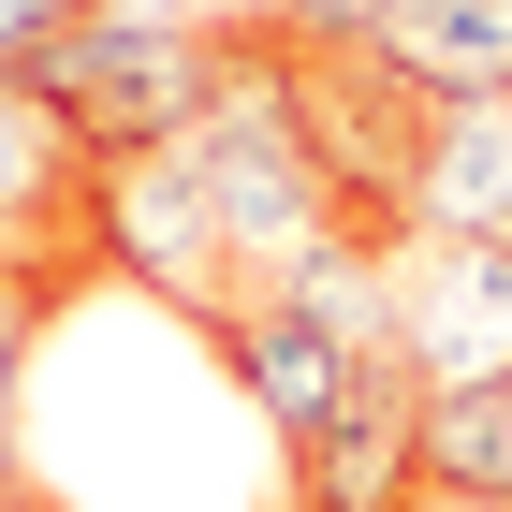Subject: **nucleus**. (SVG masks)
Returning a JSON list of instances; mask_svg holds the SVG:
<instances>
[{
    "label": "nucleus",
    "mask_w": 512,
    "mask_h": 512,
    "mask_svg": "<svg viewBox=\"0 0 512 512\" xmlns=\"http://www.w3.org/2000/svg\"><path fill=\"white\" fill-rule=\"evenodd\" d=\"M395 352L425 366V381L512 366V235H483V249H410V264H395Z\"/></svg>",
    "instance_id": "5"
},
{
    "label": "nucleus",
    "mask_w": 512,
    "mask_h": 512,
    "mask_svg": "<svg viewBox=\"0 0 512 512\" xmlns=\"http://www.w3.org/2000/svg\"><path fill=\"white\" fill-rule=\"evenodd\" d=\"M88 249H0V469H30V366H44V322L74 308Z\"/></svg>",
    "instance_id": "8"
},
{
    "label": "nucleus",
    "mask_w": 512,
    "mask_h": 512,
    "mask_svg": "<svg viewBox=\"0 0 512 512\" xmlns=\"http://www.w3.org/2000/svg\"><path fill=\"white\" fill-rule=\"evenodd\" d=\"M235 30L278 44V59H352V44L395 30V0H235Z\"/></svg>",
    "instance_id": "10"
},
{
    "label": "nucleus",
    "mask_w": 512,
    "mask_h": 512,
    "mask_svg": "<svg viewBox=\"0 0 512 512\" xmlns=\"http://www.w3.org/2000/svg\"><path fill=\"white\" fill-rule=\"evenodd\" d=\"M74 191H88V147L59 132V103H44L30 74H0V235L15 249H74Z\"/></svg>",
    "instance_id": "7"
},
{
    "label": "nucleus",
    "mask_w": 512,
    "mask_h": 512,
    "mask_svg": "<svg viewBox=\"0 0 512 512\" xmlns=\"http://www.w3.org/2000/svg\"><path fill=\"white\" fill-rule=\"evenodd\" d=\"M74 15H88V0H0V74H30V59L74 30Z\"/></svg>",
    "instance_id": "11"
},
{
    "label": "nucleus",
    "mask_w": 512,
    "mask_h": 512,
    "mask_svg": "<svg viewBox=\"0 0 512 512\" xmlns=\"http://www.w3.org/2000/svg\"><path fill=\"white\" fill-rule=\"evenodd\" d=\"M30 88L59 103L88 161H132V147H176V132L235 88V30L205 15H161V0H88L74 30L30 59Z\"/></svg>",
    "instance_id": "1"
},
{
    "label": "nucleus",
    "mask_w": 512,
    "mask_h": 512,
    "mask_svg": "<svg viewBox=\"0 0 512 512\" xmlns=\"http://www.w3.org/2000/svg\"><path fill=\"white\" fill-rule=\"evenodd\" d=\"M425 483L512 498V366H483V381H425Z\"/></svg>",
    "instance_id": "9"
},
{
    "label": "nucleus",
    "mask_w": 512,
    "mask_h": 512,
    "mask_svg": "<svg viewBox=\"0 0 512 512\" xmlns=\"http://www.w3.org/2000/svg\"><path fill=\"white\" fill-rule=\"evenodd\" d=\"M205 352H220V381L249 395L264 454H308V439L366 395V366H395V352H352L337 322H308L293 293H249V308H220V322H205Z\"/></svg>",
    "instance_id": "3"
},
{
    "label": "nucleus",
    "mask_w": 512,
    "mask_h": 512,
    "mask_svg": "<svg viewBox=\"0 0 512 512\" xmlns=\"http://www.w3.org/2000/svg\"><path fill=\"white\" fill-rule=\"evenodd\" d=\"M395 235H410V249L512 235V103H425L410 176H395Z\"/></svg>",
    "instance_id": "4"
},
{
    "label": "nucleus",
    "mask_w": 512,
    "mask_h": 512,
    "mask_svg": "<svg viewBox=\"0 0 512 512\" xmlns=\"http://www.w3.org/2000/svg\"><path fill=\"white\" fill-rule=\"evenodd\" d=\"M0 512H74V498H59L44 469H0Z\"/></svg>",
    "instance_id": "12"
},
{
    "label": "nucleus",
    "mask_w": 512,
    "mask_h": 512,
    "mask_svg": "<svg viewBox=\"0 0 512 512\" xmlns=\"http://www.w3.org/2000/svg\"><path fill=\"white\" fill-rule=\"evenodd\" d=\"M410 512H512V498H469V483H410Z\"/></svg>",
    "instance_id": "13"
},
{
    "label": "nucleus",
    "mask_w": 512,
    "mask_h": 512,
    "mask_svg": "<svg viewBox=\"0 0 512 512\" xmlns=\"http://www.w3.org/2000/svg\"><path fill=\"white\" fill-rule=\"evenodd\" d=\"M0 249H15V235H0Z\"/></svg>",
    "instance_id": "14"
},
{
    "label": "nucleus",
    "mask_w": 512,
    "mask_h": 512,
    "mask_svg": "<svg viewBox=\"0 0 512 512\" xmlns=\"http://www.w3.org/2000/svg\"><path fill=\"white\" fill-rule=\"evenodd\" d=\"M381 74L425 103H512V0H395Z\"/></svg>",
    "instance_id": "6"
},
{
    "label": "nucleus",
    "mask_w": 512,
    "mask_h": 512,
    "mask_svg": "<svg viewBox=\"0 0 512 512\" xmlns=\"http://www.w3.org/2000/svg\"><path fill=\"white\" fill-rule=\"evenodd\" d=\"M220 30H235V15H220ZM176 147H191V176H205V205H220V235H235L249 278H278L308 235H352V205H337L308 118H293V88H278V59L249 30H235V88H220Z\"/></svg>",
    "instance_id": "2"
}]
</instances>
